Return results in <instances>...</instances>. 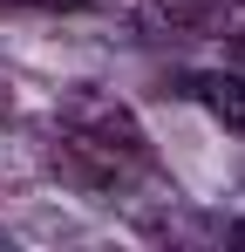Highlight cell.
<instances>
[{
  "instance_id": "6da1fadb",
  "label": "cell",
  "mask_w": 245,
  "mask_h": 252,
  "mask_svg": "<svg viewBox=\"0 0 245 252\" xmlns=\"http://www.w3.org/2000/svg\"><path fill=\"white\" fill-rule=\"evenodd\" d=\"M48 164L68 184H82V191H129V184L157 177L143 123L116 95H95V89L55 102V116H48Z\"/></svg>"
},
{
  "instance_id": "7a4b0ae2",
  "label": "cell",
  "mask_w": 245,
  "mask_h": 252,
  "mask_svg": "<svg viewBox=\"0 0 245 252\" xmlns=\"http://www.w3.org/2000/svg\"><path fill=\"white\" fill-rule=\"evenodd\" d=\"M163 28H191L204 41H232L245 48V0H170Z\"/></svg>"
},
{
  "instance_id": "3957f363",
  "label": "cell",
  "mask_w": 245,
  "mask_h": 252,
  "mask_svg": "<svg viewBox=\"0 0 245 252\" xmlns=\"http://www.w3.org/2000/svg\"><path fill=\"white\" fill-rule=\"evenodd\" d=\"M184 95L198 102L211 123H225L232 136H245V75H232V68H204V75L184 82Z\"/></svg>"
},
{
  "instance_id": "5b68a950",
  "label": "cell",
  "mask_w": 245,
  "mask_h": 252,
  "mask_svg": "<svg viewBox=\"0 0 245 252\" xmlns=\"http://www.w3.org/2000/svg\"><path fill=\"white\" fill-rule=\"evenodd\" d=\"M7 116H14V95H7V89H0V123H7Z\"/></svg>"
},
{
  "instance_id": "277c9868",
  "label": "cell",
  "mask_w": 245,
  "mask_h": 252,
  "mask_svg": "<svg viewBox=\"0 0 245 252\" xmlns=\"http://www.w3.org/2000/svg\"><path fill=\"white\" fill-rule=\"evenodd\" d=\"M0 7H28V14H82L89 0H0Z\"/></svg>"
}]
</instances>
